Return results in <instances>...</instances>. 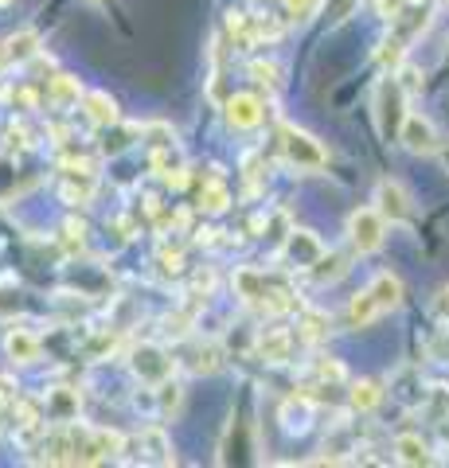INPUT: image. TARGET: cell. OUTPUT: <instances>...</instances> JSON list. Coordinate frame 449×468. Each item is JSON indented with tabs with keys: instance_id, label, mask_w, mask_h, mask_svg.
Segmentation results:
<instances>
[{
	"instance_id": "1",
	"label": "cell",
	"mask_w": 449,
	"mask_h": 468,
	"mask_svg": "<svg viewBox=\"0 0 449 468\" xmlns=\"http://www.w3.org/2000/svg\"><path fill=\"white\" fill-rule=\"evenodd\" d=\"M402 301V282L395 273H375L368 289H359L352 301H347V324L352 328H368L375 324L383 313L399 309Z\"/></svg>"
},
{
	"instance_id": "2",
	"label": "cell",
	"mask_w": 449,
	"mask_h": 468,
	"mask_svg": "<svg viewBox=\"0 0 449 468\" xmlns=\"http://www.w3.org/2000/svg\"><path fill=\"white\" fill-rule=\"evenodd\" d=\"M278 153L285 165H294L297 172H316V168H325V149H321V141H316L313 133H305V129H297V125H282L278 129Z\"/></svg>"
},
{
	"instance_id": "3",
	"label": "cell",
	"mask_w": 449,
	"mask_h": 468,
	"mask_svg": "<svg viewBox=\"0 0 449 468\" xmlns=\"http://www.w3.org/2000/svg\"><path fill=\"white\" fill-rule=\"evenodd\" d=\"M387 234V218L380 207H359L347 215V242H352L356 254H375L383 246Z\"/></svg>"
},
{
	"instance_id": "4",
	"label": "cell",
	"mask_w": 449,
	"mask_h": 468,
	"mask_svg": "<svg viewBox=\"0 0 449 468\" xmlns=\"http://www.w3.org/2000/svg\"><path fill=\"white\" fill-rule=\"evenodd\" d=\"M129 367H134V375L141 378V383L156 387L176 371V359H172L161 344H137L134 351H129Z\"/></svg>"
},
{
	"instance_id": "5",
	"label": "cell",
	"mask_w": 449,
	"mask_h": 468,
	"mask_svg": "<svg viewBox=\"0 0 449 468\" xmlns=\"http://www.w3.org/2000/svg\"><path fill=\"white\" fill-rule=\"evenodd\" d=\"M402 101H407V90H402V82L399 79H387L383 86H380V98H375V122H380V133L383 137H390L395 129H402Z\"/></svg>"
},
{
	"instance_id": "6",
	"label": "cell",
	"mask_w": 449,
	"mask_h": 468,
	"mask_svg": "<svg viewBox=\"0 0 449 468\" xmlns=\"http://www.w3.org/2000/svg\"><path fill=\"white\" fill-rule=\"evenodd\" d=\"M375 207L383 211L387 223H407V218L414 215L411 192L399 180H380V187H375Z\"/></svg>"
},
{
	"instance_id": "7",
	"label": "cell",
	"mask_w": 449,
	"mask_h": 468,
	"mask_svg": "<svg viewBox=\"0 0 449 468\" xmlns=\"http://www.w3.org/2000/svg\"><path fill=\"white\" fill-rule=\"evenodd\" d=\"M399 141L407 144L411 153L426 156V153H438V129H433V122H426L422 113H407L402 117V129H399Z\"/></svg>"
},
{
	"instance_id": "8",
	"label": "cell",
	"mask_w": 449,
	"mask_h": 468,
	"mask_svg": "<svg viewBox=\"0 0 449 468\" xmlns=\"http://www.w3.org/2000/svg\"><path fill=\"white\" fill-rule=\"evenodd\" d=\"M134 445H137L134 461H141V464H176V452H172V441H168V433L161 426L141 430L134 437Z\"/></svg>"
},
{
	"instance_id": "9",
	"label": "cell",
	"mask_w": 449,
	"mask_h": 468,
	"mask_svg": "<svg viewBox=\"0 0 449 468\" xmlns=\"http://www.w3.org/2000/svg\"><path fill=\"white\" fill-rule=\"evenodd\" d=\"M262 117H266V106H262V98L258 94H230L227 98V125L230 129H258L262 125Z\"/></svg>"
},
{
	"instance_id": "10",
	"label": "cell",
	"mask_w": 449,
	"mask_h": 468,
	"mask_svg": "<svg viewBox=\"0 0 449 468\" xmlns=\"http://www.w3.org/2000/svg\"><path fill=\"white\" fill-rule=\"evenodd\" d=\"M254 356L262 359V363H289V356H294V332H285V328H266V332H258L254 335Z\"/></svg>"
},
{
	"instance_id": "11",
	"label": "cell",
	"mask_w": 449,
	"mask_h": 468,
	"mask_svg": "<svg viewBox=\"0 0 449 468\" xmlns=\"http://www.w3.org/2000/svg\"><path fill=\"white\" fill-rule=\"evenodd\" d=\"M426 24H430V8H411V5H402L395 16H390V36H395L399 43H414L418 36L426 32Z\"/></svg>"
},
{
	"instance_id": "12",
	"label": "cell",
	"mask_w": 449,
	"mask_h": 468,
	"mask_svg": "<svg viewBox=\"0 0 449 468\" xmlns=\"http://www.w3.org/2000/svg\"><path fill=\"white\" fill-rule=\"evenodd\" d=\"M43 410H48L51 421H59V426H70V421L79 418V390H70V387L48 390V399H43Z\"/></svg>"
},
{
	"instance_id": "13",
	"label": "cell",
	"mask_w": 449,
	"mask_h": 468,
	"mask_svg": "<svg viewBox=\"0 0 449 468\" xmlns=\"http://www.w3.org/2000/svg\"><path fill=\"white\" fill-rule=\"evenodd\" d=\"M285 254L294 258L297 266H305V270H309L313 261L325 254V246H321V239H316L313 230H297V227H294V230H289V239H285Z\"/></svg>"
},
{
	"instance_id": "14",
	"label": "cell",
	"mask_w": 449,
	"mask_h": 468,
	"mask_svg": "<svg viewBox=\"0 0 449 468\" xmlns=\"http://www.w3.org/2000/svg\"><path fill=\"white\" fill-rule=\"evenodd\" d=\"M395 461L407 464V468H422V464H433V452L418 433H399L395 437Z\"/></svg>"
},
{
	"instance_id": "15",
	"label": "cell",
	"mask_w": 449,
	"mask_h": 468,
	"mask_svg": "<svg viewBox=\"0 0 449 468\" xmlns=\"http://www.w3.org/2000/svg\"><path fill=\"white\" fill-rule=\"evenodd\" d=\"M36 55H39V32H32V27L8 36L5 48H0V58H5V63H16V67L27 63V58H36Z\"/></svg>"
},
{
	"instance_id": "16",
	"label": "cell",
	"mask_w": 449,
	"mask_h": 468,
	"mask_svg": "<svg viewBox=\"0 0 449 468\" xmlns=\"http://www.w3.org/2000/svg\"><path fill=\"white\" fill-rule=\"evenodd\" d=\"M39 335L36 332H27V328H12L5 335V351H8V359L12 363H36L39 359Z\"/></svg>"
},
{
	"instance_id": "17",
	"label": "cell",
	"mask_w": 449,
	"mask_h": 468,
	"mask_svg": "<svg viewBox=\"0 0 449 468\" xmlns=\"http://www.w3.org/2000/svg\"><path fill=\"white\" fill-rule=\"evenodd\" d=\"M347 270H352V266H347V254H340V250H325V254L309 266V277H313L316 285H332V282H340Z\"/></svg>"
},
{
	"instance_id": "18",
	"label": "cell",
	"mask_w": 449,
	"mask_h": 468,
	"mask_svg": "<svg viewBox=\"0 0 449 468\" xmlns=\"http://www.w3.org/2000/svg\"><path fill=\"white\" fill-rule=\"evenodd\" d=\"M235 292L246 301V304H262V297L270 292V285H266V273H258V270H251V266H242V270H235Z\"/></svg>"
},
{
	"instance_id": "19",
	"label": "cell",
	"mask_w": 449,
	"mask_h": 468,
	"mask_svg": "<svg viewBox=\"0 0 449 468\" xmlns=\"http://www.w3.org/2000/svg\"><path fill=\"white\" fill-rule=\"evenodd\" d=\"M82 110L94 125H118V101H113L106 90H91L82 94Z\"/></svg>"
},
{
	"instance_id": "20",
	"label": "cell",
	"mask_w": 449,
	"mask_h": 468,
	"mask_svg": "<svg viewBox=\"0 0 449 468\" xmlns=\"http://www.w3.org/2000/svg\"><path fill=\"white\" fill-rule=\"evenodd\" d=\"M313 421V402L301 394V399H289L282 402V430L285 433H305Z\"/></svg>"
},
{
	"instance_id": "21",
	"label": "cell",
	"mask_w": 449,
	"mask_h": 468,
	"mask_svg": "<svg viewBox=\"0 0 449 468\" xmlns=\"http://www.w3.org/2000/svg\"><path fill=\"white\" fill-rule=\"evenodd\" d=\"M347 402H352V410H359V414H371V410L383 402V387L375 383V378H359V383H352V390H347Z\"/></svg>"
},
{
	"instance_id": "22",
	"label": "cell",
	"mask_w": 449,
	"mask_h": 468,
	"mask_svg": "<svg viewBox=\"0 0 449 468\" xmlns=\"http://www.w3.org/2000/svg\"><path fill=\"white\" fill-rule=\"evenodd\" d=\"M79 98H82V82H79L75 75H55V79H51V101H55L59 110L79 106Z\"/></svg>"
},
{
	"instance_id": "23",
	"label": "cell",
	"mask_w": 449,
	"mask_h": 468,
	"mask_svg": "<svg viewBox=\"0 0 449 468\" xmlns=\"http://www.w3.org/2000/svg\"><path fill=\"white\" fill-rule=\"evenodd\" d=\"M227 207H230V192H227V184L208 180L204 187H199V211H208V215H223Z\"/></svg>"
},
{
	"instance_id": "24",
	"label": "cell",
	"mask_w": 449,
	"mask_h": 468,
	"mask_svg": "<svg viewBox=\"0 0 449 468\" xmlns=\"http://www.w3.org/2000/svg\"><path fill=\"white\" fill-rule=\"evenodd\" d=\"M328 324H332V316L321 313V309H309L305 316H301V324H297V335L305 344H316V340H325L328 335Z\"/></svg>"
},
{
	"instance_id": "25",
	"label": "cell",
	"mask_w": 449,
	"mask_h": 468,
	"mask_svg": "<svg viewBox=\"0 0 449 468\" xmlns=\"http://www.w3.org/2000/svg\"><path fill=\"white\" fill-rule=\"evenodd\" d=\"M180 402H184V387H180V383H172V375L165 378V383H156V418L176 414Z\"/></svg>"
},
{
	"instance_id": "26",
	"label": "cell",
	"mask_w": 449,
	"mask_h": 468,
	"mask_svg": "<svg viewBox=\"0 0 449 468\" xmlns=\"http://www.w3.org/2000/svg\"><path fill=\"white\" fill-rule=\"evenodd\" d=\"M141 137L149 144V153H165V149H176V133H172L168 125H141Z\"/></svg>"
},
{
	"instance_id": "27",
	"label": "cell",
	"mask_w": 449,
	"mask_h": 468,
	"mask_svg": "<svg viewBox=\"0 0 449 468\" xmlns=\"http://www.w3.org/2000/svg\"><path fill=\"white\" fill-rule=\"evenodd\" d=\"M219 356H223V351L215 347V344L196 347V356H192V371H196V375H211V371H219Z\"/></svg>"
},
{
	"instance_id": "28",
	"label": "cell",
	"mask_w": 449,
	"mask_h": 468,
	"mask_svg": "<svg viewBox=\"0 0 449 468\" xmlns=\"http://www.w3.org/2000/svg\"><path fill=\"white\" fill-rule=\"evenodd\" d=\"M251 79L262 82V86H282V67L273 58H254L251 63Z\"/></svg>"
},
{
	"instance_id": "29",
	"label": "cell",
	"mask_w": 449,
	"mask_h": 468,
	"mask_svg": "<svg viewBox=\"0 0 449 468\" xmlns=\"http://www.w3.org/2000/svg\"><path fill=\"white\" fill-rule=\"evenodd\" d=\"M313 375H316V383H344V363L340 359H316V367H313Z\"/></svg>"
},
{
	"instance_id": "30",
	"label": "cell",
	"mask_w": 449,
	"mask_h": 468,
	"mask_svg": "<svg viewBox=\"0 0 449 468\" xmlns=\"http://www.w3.org/2000/svg\"><path fill=\"white\" fill-rule=\"evenodd\" d=\"M356 5H359V0H328V5H325V20L328 24H340V20L352 16Z\"/></svg>"
},
{
	"instance_id": "31",
	"label": "cell",
	"mask_w": 449,
	"mask_h": 468,
	"mask_svg": "<svg viewBox=\"0 0 449 468\" xmlns=\"http://www.w3.org/2000/svg\"><path fill=\"white\" fill-rule=\"evenodd\" d=\"M430 359L449 363V332H442V335H433L430 340Z\"/></svg>"
},
{
	"instance_id": "32",
	"label": "cell",
	"mask_w": 449,
	"mask_h": 468,
	"mask_svg": "<svg viewBox=\"0 0 449 468\" xmlns=\"http://www.w3.org/2000/svg\"><path fill=\"white\" fill-rule=\"evenodd\" d=\"M282 5H285V12H289V16L305 20V16H309V12L316 8V0H282Z\"/></svg>"
},
{
	"instance_id": "33",
	"label": "cell",
	"mask_w": 449,
	"mask_h": 468,
	"mask_svg": "<svg viewBox=\"0 0 449 468\" xmlns=\"http://www.w3.org/2000/svg\"><path fill=\"white\" fill-rule=\"evenodd\" d=\"M430 309H433V316L445 320V324H449V285H445V289H438V297H433Z\"/></svg>"
},
{
	"instance_id": "34",
	"label": "cell",
	"mask_w": 449,
	"mask_h": 468,
	"mask_svg": "<svg viewBox=\"0 0 449 468\" xmlns=\"http://www.w3.org/2000/svg\"><path fill=\"white\" fill-rule=\"evenodd\" d=\"M8 402H16V387H12L8 375H0V406H8Z\"/></svg>"
},
{
	"instance_id": "35",
	"label": "cell",
	"mask_w": 449,
	"mask_h": 468,
	"mask_svg": "<svg viewBox=\"0 0 449 468\" xmlns=\"http://www.w3.org/2000/svg\"><path fill=\"white\" fill-rule=\"evenodd\" d=\"M402 5H407V0H375V8H380V16H395V12L402 8Z\"/></svg>"
},
{
	"instance_id": "36",
	"label": "cell",
	"mask_w": 449,
	"mask_h": 468,
	"mask_svg": "<svg viewBox=\"0 0 449 468\" xmlns=\"http://www.w3.org/2000/svg\"><path fill=\"white\" fill-rule=\"evenodd\" d=\"M12 106L32 110V106H36V94H32V90H16V94H12Z\"/></svg>"
},
{
	"instance_id": "37",
	"label": "cell",
	"mask_w": 449,
	"mask_h": 468,
	"mask_svg": "<svg viewBox=\"0 0 449 468\" xmlns=\"http://www.w3.org/2000/svg\"><path fill=\"white\" fill-rule=\"evenodd\" d=\"M211 285H215V277H211V273H196V292H204V297H208Z\"/></svg>"
},
{
	"instance_id": "38",
	"label": "cell",
	"mask_w": 449,
	"mask_h": 468,
	"mask_svg": "<svg viewBox=\"0 0 449 468\" xmlns=\"http://www.w3.org/2000/svg\"><path fill=\"white\" fill-rule=\"evenodd\" d=\"M438 156H442V165H445V172H449V144H442Z\"/></svg>"
},
{
	"instance_id": "39",
	"label": "cell",
	"mask_w": 449,
	"mask_h": 468,
	"mask_svg": "<svg viewBox=\"0 0 449 468\" xmlns=\"http://www.w3.org/2000/svg\"><path fill=\"white\" fill-rule=\"evenodd\" d=\"M91 5H110V0H91Z\"/></svg>"
},
{
	"instance_id": "40",
	"label": "cell",
	"mask_w": 449,
	"mask_h": 468,
	"mask_svg": "<svg viewBox=\"0 0 449 468\" xmlns=\"http://www.w3.org/2000/svg\"><path fill=\"white\" fill-rule=\"evenodd\" d=\"M8 5H12V0H0V8H8Z\"/></svg>"
},
{
	"instance_id": "41",
	"label": "cell",
	"mask_w": 449,
	"mask_h": 468,
	"mask_svg": "<svg viewBox=\"0 0 449 468\" xmlns=\"http://www.w3.org/2000/svg\"><path fill=\"white\" fill-rule=\"evenodd\" d=\"M445 67H449V51H445Z\"/></svg>"
}]
</instances>
